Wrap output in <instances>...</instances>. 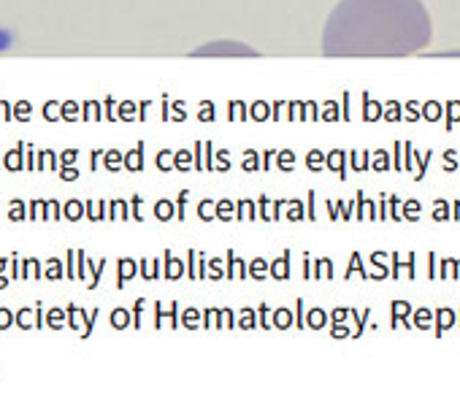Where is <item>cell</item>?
<instances>
[{"instance_id":"cell-1","label":"cell","mask_w":460,"mask_h":414,"mask_svg":"<svg viewBox=\"0 0 460 414\" xmlns=\"http://www.w3.org/2000/svg\"><path fill=\"white\" fill-rule=\"evenodd\" d=\"M422 0H339L323 31L325 57H409L430 44Z\"/></svg>"},{"instance_id":"cell-2","label":"cell","mask_w":460,"mask_h":414,"mask_svg":"<svg viewBox=\"0 0 460 414\" xmlns=\"http://www.w3.org/2000/svg\"><path fill=\"white\" fill-rule=\"evenodd\" d=\"M258 55L261 52L239 41H211L192 52V57H258Z\"/></svg>"}]
</instances>
